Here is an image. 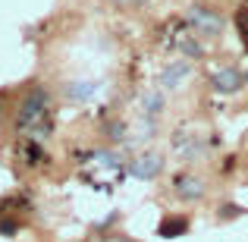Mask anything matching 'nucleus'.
<instances>
[{
    "label": "nucleus",
    "mask_w": 248,
    "mask_h": 242,
    "mask_svg": "<svg viewBox=\"0 0 248 242\" xmlns=\"http://www.w3.org/2000/svg\"><path fill=\"white\" fill-rule=\"evenodd\" d=\"M16 129L22 139H47L54 132V113H50V97L44 88H31L29 95L22 97L16 113Z\"/></svg>",
    "instance_id": "f257e3e1"
},
{
    "label": "nucleus",
    "mask_w": 248,
    "mask_h": 242,
    "mask_svg": "<svg viewBox=\"0 0 248 242\" xmlns=\"http://www.w3.org/2000/svg\"><path fill=\"white\" fill-rule=\"evenodd\" d=\"M188 25H192L195 35L214 38V35H220V29H223V19H220V13L207 10V6H195V10L188 13Z\"/></svg>",
    "instance_id": "f03ea898"
},
{
    "label": "nucleus",
    "mask_w": 248,
    "mask_h": 242,
    "mask_svg": "<svg viewBox=\"0 0 248 242\" xmlns=\"http://www.w3.org/2000/svg\"><path fill=\"white\" fill-rule=\"evenodd\" d=\"M173 192L179 195L182 201H195V198H201V195H204V186H201V179H195V176L179 173L173 179Z\"/></svg>",
    "instance_id": "7ed1b4c3"
},
{
    "label": "nucleus",
    "mask_w": 248,
    "mask_h": 242,
    "mask_svg": "<svg viewBox=\"0 0 248 242\" xmlns=\"http://www.w3.org/2000/svg\"><path fill=\"white\" fill-rule=\"evenodd\" d=\"M160 170H164V161H160L157 154H145V158H139V161L129 163V173L139 176V179H154Z\"/></svg>",
    "instance_id": "20e7f679"
},
{
    "label": "nucleus",
    "mask_w": 248,
    "mask_h": 242,
    "mask_svg": "<svg viewBox=\"0 0 248 242\" xmlns=\"http://www.w3.org/2000/svg\"><path fill=\"white\" fill-rule=\"evenodd\" d=\"M211 85H214V91H220V95H232V91L242 85V76H239V69L223 66L220 73L211 76Z\"/></svg>",
    "instance_id": "39448f33"
},
{
    "label": "nucleus",
    "mask_w": 248,
    "mask_h": 242,
    "mask_svg": "<svg viewBox=\"0 0 248 242\" xmlns=\"http://www.w3.org/2000/svg\"><path fill=\"white\" fill-rule=\"evenodd\" d=\"M157 233L164 239H179V236H186V233H188V220L186 217H164Z\"/></svg>",
    "instance_id": "423d86ee"
},
{
    "label": "nucleus",
    "mask_w": 248,
    "mask_h": 242,
    "mask_svg": "<svg viewBox=\"0 0 248 242\" xmlns=\"http://www.w3.org/2000/svg\"><path fill=\"white\" fill-rule=\"evenodd\" d=\"M22 158H25V163H29V167H38L41 161H47V154H44L41 142L25 139V142H22Z\"/></svg>",
    "instance_id": "0eeeda50"
},
{
    "label": "nucleus",
    "mask_w": 248,
    "mask_h": 242,
    "mask_svg": "<svg viewBox=\"0 0 248 242\" xmlns=\"http://www.w3.org/2000/svg\"><path fill=\"white\" fill-rule=\"evenodd\" d=\"M188 76V63H173L164 73V88H179V82Z\"/></svg>",
    "instance_id": "6e6552de"
},
{
    "label": "nucleus",
    "mask_w": 248,
    "mask_h": 242,
    "mask_svg": "<svg viewBox=\"0 0 248 242\" xmlns=\"http://www.w3.org/2000/svg\"><path fill=\"white\" fill-rule=\"evenodd\" d=\"M94 91H97L94 82H76V85H69V97H73V101H88Z\"/></svg>",
    "instance_id": "1a4fd4ad"
},
{
    "label": "nucleus",
    "mask_w": 248,
    "mask_h": 242,
    "mask_svg": "<svg viewBox=\"0 0 248 242\" xmlns=\"http://www.w3.org/2000/svg\"><path fill=\"white\" fill-rule=\"evenodd\" d=\"M94 242H132L129 236H120V233H110V236H97Z\"/></svg>",
    "instance_id": "9d476101"
},
{
    "label": "nucleus",
    "mask_w": 248,
    "mask_h": 242,
    "mask_svg": "<svg viewBox=\"0 0 248 242\" xmlns=\"http://www.w3.org/2000/svg\"><path fill=\"white\" fill-rule=\"evenodd\" d=\"M16 230H19V226L13 224V220H3V224H0V233H3V236H13Z\"/></svg>",
    "instance_id": "9b49d317"
},
{
    "label": "nucleus",
    "mask_w": 248,
    "mask_h": 242,
    "mask_svg": "<svg viewBox=\"0 0 248 242\" xmlns=\"http://www.w3.org/2000/svg\"><path fill=\"white\" fill-rule=\"evenodd\" d=\"M236 214H239L236 205H226V208H223V217H236Z\"/></svg>",
    "instance_id": "f8f14e48"
},
{
    "label": "nucleus",
    "mask_w": 248,
    "mask_h": 242,
    "mask_svg": "<svg viewBox=\"0 0 248 242\" xmlns=\"http://www.w3.org/2000/svg\"><path fill=\"white\" fill-rule=\"evenodd\" d=\"M116 3H141V0H116Z\"/></svg>",
    "instance_id": "ddd939ff"
},
{
    "label": "nucleus",
    "mask_w": 248,
    "mask_h": 242,
    "mask_svg": "<svg viewBox=\"0 0 248 242\" xmlns=\"http://www.w3.org/2000/svg\"><path fill=\"white\" fill-rule=\"evenodd\" d=\"M0 110H3V95H0Z\"/></svg>",
    "instance_id": "4468645a"
},
{
    "label": "nucleus",
    "mask_w": 248,
    "mask_h": 242,
    "mask_svg": "<svg viewBox=\"0 0 248 242\" xmlns=\"http://www.w3.org/2000/svg\"><path fill=\"white\" fill-rule=\"evenodd\" d=\"M245 82H248V73H245Z\"/></svg>",
    "instance_id": "2eb2a0df"
}]
</instances>
